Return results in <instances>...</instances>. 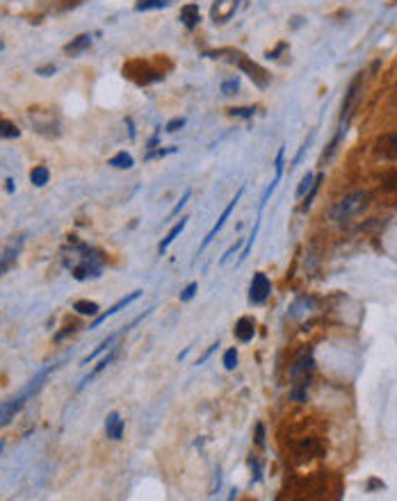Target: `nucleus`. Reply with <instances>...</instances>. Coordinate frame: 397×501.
<instances>
[{"instance_id":"obj_19","label":"nucleus","mask_w":397,"mask_h":501,"mask_svg":"<svg viewBox=\"0 0 397 501\" xmlns=\"http://www.w3.org/2000/svg\"><path fill=\"white\" fill-rule=\"evenodd\" d=\"M324 180V173H320V175H315V180H313V184H311V190L306 192V196H304V203H302V210H308L313 205V201H315V196H317V192H320V182Z\"/></svg>"},{"instance_id":"obj_8","label":"nucleus","mask_w":397,"mask_h":501,"mask_svg":"<svg viewBox=\"0 0 397 501\" xmlns=\"http://www.w3.org/2000/svg\"><path fill=\"white\" fill-rule=\"evenodd\" d=\"M311 371H313V355L304 353L302 358H297L295 364L290 367V379L295 383H302V381H311ZM292 383V385H295Z\"/></svg>"},{"instance_id":"obj_34","label":"nucleus","mask_w":397,"mask_h":501,"mask_svg":"<svg viewBox=\"0 0 397 501\" xmlns=\"http://www.w3.org/2000/svg\"><path fill=\"white\" fill-rule=\"evenodd\" d=\"M73 331H76V326H67V331H62V333H58V335H55V342H62L64 337H67L69 333H73Z\"/></svg>"},{"instance_id":"obj_35","label":"nucleus","mask_w":397,"mask_h":501,"mask_svg":"<svg viewBox=\"0 0 397 501\" xmlns=\"http://www.w3.org/2000/svg\"><path fill=\"white\" fill-rule=\"evenodd\" d=\"M256 433H258L256 442H258V445H263V442H265V428H263V424H258V426H256Z\"/></svg>"},{"instance_id":"obj_2","label":"nucleus","mask_w":397,"mask_h":501,"mask_svg":"<svg viewBox=\"0 0 397 501\" xmlns=\"http://www.w3.org/2000/svg\"><path fill=\"white\" fill-rule=\"evenodd\" d=\"M370 205V194L365 190L361 192H354V194H347L345 199L335 201V205L329 210V217L331 221H347V219L356 217V214H361L365 208Z\"/></svg>"},{"instance_id":"obj_31","label":"nucleus","mask_w":397,"mask_h":501,"mask_svg":"<svg viewBox=\"0 0 397 501\" xmlns=\"http://www.w3.org/2000/svg\"><path fill=\"white\" fill-rule=\"evenodd\" d=\"M383 192H397V171H392L390 175H386V180H383Z\"/></svg>"},{"instance_id":"obj_7","label":"nucleus","mask_w":397,"mask_h":501,"mask_svg":"<svg viewBox=\"0 0 397 501\" xmlns=\"http://www.w3.org/2000/svg\"><path fill=\"white\" fill-rule=\"evenodd\" d=\"M238 5H240V0H215L210 7V19L215 23H226L235 14Z\"/></svg>"},{"instance_id":"obj_16","label":"nucleus","mask_w":397,"mask_h":501,"mask_svg":"<svg viewBox=\"0 0 397 501\" xmlns=\"http://www.w3.org/2000/svg\"><path fill=\"white\" fill-rule=\"evenodd\" d=\"M185 226H187V217H181V221H178V223H174V226H172V230L167 232V237H164V239L160 241V246H158L160 256H162V253H167V248L174 244V241H176V237L181 235L183 230H185Z\"/></svg>"},{"instance_id":"obj_32","label":"nucleus","mask_w":397,"mask_h":501,"mask_svg":"<svg viewBox=\"0 0 397 501\" xmlns=\"http://www.w3.org/2000/svg\"><path fill=\"white\" fill-rule=\"evenodd\" d=\"M196 289H199V283H190L187 285L185 289H183V294H181V301H190L192 296L196 294Z\"/></svg>"},{"instance_id":"obj_21","label":"nucleus","mask_w":397,"mask_h":501,"mask_svg":"<svg viewBox=\"0 0 397 501\" xmlns=\"http://www.w3.org/2000/svg\"><path fill=\"white\" fill-rule=\"evenodd\" d=\"M30 180H32L34 187H43V184L50 180V171H48L46 166H34V169L30 171Z\"/></svg>"},{"instance_id":"obj_37","label":"nucleus","mask_w":397,"mask_h":501,"mask_svg":"<svg viewBox=\"0 0 397 501\" xmlns=\"http://www.w3.org/2000/svg\"><path fill=\"white\" fill-rule=\"evenodd\" d=\"M7 192H14V180H7Z\"/></svg>"},{"instance_id":"obj_6","label":"nucleus","mask_w":397,"mask_h":501,"mask_svg":"<svg viewBox=\"0 0 397 501\" xmlns=\"http://www.w3.org/2000/svg\"><path fill=\"white\" fill-rule=\"evenodd\" d=\"M242 194H244V187H240V192H238V194H235V199L231 201L229 205H226V208H224V212H221V217L217 219V223H215V226L210 228V232H208V235H206V239H203V244H201V248H199V250H206V248H208V244H210V241L215 239V235H217V232L221 230V228H224L226 219L231 217V212H233V210H235V205H238V201L242 199Z\"/></svg>"},{"instance_id":"obj_29","label":"nucleus","mask_w":397,"mask_h":501,"mask_svg":"<svg viewBox=\"0 0 397 501\" xmlns=\"http://www.w3.org/2000/svg\"><path fill=\"white\" fill-rule=\"evenodd\" d=\"M224 367L229 369V371H233V369L238 367V351L235 349H229L224 353Z\"/></svg>"},{"instance_id":"obj_13","label":"nucleus","mask_w":397,"mask_h":501,"mask_svg":"<svg viewBox=\"0 0 397 501\" xmlns=\"http://www.w3.org/2000/svg\"><path fill=\"white\" fill-rule=\"evenodd\" d=\"M139 296H142V292H133V294H128V296H124V298H121L119 303H115V305H112L110 310H105V312H103V315H98V317H96V322L91 324V328H98V326H101L103 322H107V319H110L112 315H117V312H119V310H124V307H128L130 303H133V301H137Z\"/></svg>"},{"instance_id":"obj_17","label":"nucleus","mask_w":397,"mask_h":501,"mask_svg":"<svg viewBox=\"0 0 397 501\" xmlns=\"http://www.w3.org/2000/svg\"><path fill=\"white\" fill-rule=\"evenodd\" d=\"M89 46H91V34H78V37L73 39L71 43H67V46H64V50H67L69 55H78V52L87 50Z\"/></svg>"},{"instance_id":"obj_14","label":"nucleus","mask_w":397,"mask_h":501,"mask_svg":"<svg viewBox=\"0 0 397 501\" xmlns=\"http://www.w3.org/2000/svg\"><path fill=\"white\" fill-rule=\"evenodd\" d=\"M201 21V12H199V5L196 3H190V5L181 7V23L185 25L187 30H194Z\"/></svg>"},{"instance_id":"obj_4","label":"nucleus","mask_w":397,"mask_h":501,"mask_svg":"<svg viewBox=\"0 0 397 501\" xmlns=\"http://www.w3.org/2000/svg\"><path fill=\"white\" fill-rule=\"evenodd\" d=\"M91 250L87 248V256L82 258V262L78 267H73V278L76 280H87V278H96L101 276V258L98 256H89Z\"/></svg>"},{"instance_id":"obj_26","label":"nucleus","mask_w":397,"mask_h":501,"mask_svg":"<svg viewBox=\"0 0 397 501\" xmlns=\"http://www.w3.org/2000/svg\"><path fill=\"white\" fill-rule=\"evenodd\" d=\"M313 180H315V175H313L311 171H308V173H306V175H304V178H302V182H299V187H297V194H295L297 199H302V196H306V192L311 190Z\"/></svg>"},{"instance_id":"obj_23","label":"nucleus","mask_w":397,"mask_h":501,"mask_svg":"<svg viewBox=\"0 0 397 501\" xmlns=\"http://www.w3.org/2000/svg\"><path fill=\"white\" fill-rule=\"evenodd\" d=\"M21 135V130L16 128L12 121L7 118H0V139H16Z\"/></svg>"},{"instance_id":"obj_38","label":"nucleus","mask_w":397,"mask_h":501,"mask_svg":"<svg viewBox=\"0 0 397 501\" xmlns=\"http://www.w3.org/2000/svg\"><path fill=\"white\" fill-rule=\"evenodd\" d=\"M3 449H5V442H3V440H0V451H3Z\"/></svg>"},{"instance_id":"obj_36","label":"nucleus","mask_w":397,"mask_h":501,"mask_svg":"<svg viewBox=\"0 0 397 501\" xmlns=\"http://www.w3.org/2000/svg\"><path fill=\"white\" fill-rule=\"evenodd\" d=\"M39 76H53L55 73V67H43V69H39Z\"/></svg>"},{"instance_id":"obj_24","label":"nucleus","mask_w":397,"mask_h":501,"mask_svg":"<svg viewBox=\"0 0 397 501\" xmlns=\"http://www.w3.org/2000/svg\"><path fill=\"white\" fill-rule=\"evenodd\" d=\"M112 358H115V349H112V351H110V353H107V355H105V358H103V360H101V362L96 364V369H94V371H91V373H89V376H87V379H85V381H82V385H80V388H85V385H87V383H89V381H94V379H96V376H98V373H101V371H103V369H105V367H107V364H110V362H112Z\"/></svg>"},{"instance_id":"obj_9","label":"nucleus","mask_w":397,"mask_h":501,"mask_svg":"<svg viewBox=\"0 0 397 501\" xmlns=\"http://www.w3.org/2000/svg\"><path fill=\"white\" fill-rule=\"evenodd\" d=\"M377 155H381L383 160H397V133H388L383 137L377 139Z\"/></svg>"},{"instance_id":"obj_27","label":"nucleus","mask_w":397,"mask_h":501,"mask_svg":"<svg viewBox=\"0 0 397 501\" xmlns=\"http://www.w3.org/2000/svg\"><path fill=\"white\" fill-rule=\"evenodd\" d=\"M256 112V107H231L229 116H238V118H251Z\"/></svg>"},{"instance_id":"obj_11","label":"nucleus","mask_w":397,"mask_h":501,"mask_svg":"<svg viewBox=\"0 0 397 501\" xmlns=\"http://www.w3.org/2000/svg\"><path fill=\"white\" fill-rule=\"evenodd\" d=\"M21 246H23V239H16L3 250V256H0V276H5L7 271L14 267L16 258H19V253H21Z\"/></svg>"},{"instance_id":"obj_10","label":"nucleus","mask_w":397,"mask_h":501,"mask_svg":"<svg viewBox=\"0 0 397 501\" xmlns=\"http://www.w3.org/2000/svg\"><path fill=\"white\" fill-rule=\"evenodd\" d=\"M361 80H363V76H356L354 80H352V85H350V89H347V94H345V100H343V114H340V123H345V126H347V116L352 114L354 100H356V96H359Z\"/></svg>"},{"instance_id":"obj_1","label":"nucleus","mask_w":397,"mask_h":501,"mask_svg":"<svg viewBox=\"0 0 397 501\" xmlns=\"http://www.w3.org/2000/svg\"><path fill=\"white\" fill-rule=\"evenodd\" d=\"M55 367H58V364H48L46 369H41V371H39L37 376H34V379L30 381V385L23 390V392L19 394V397L10 399V401H5V403H3V406H0V426H7L12 419H14V417H16V412H19L21 408L25 406V401H28V399L32 397V394L37 392L39 388H41V385H43V381L48 379V373L53 371Z\"/></svg>"},{"instance_id":"obj_5","label":"nucleus","mask_w":397,"mask_h":501,"mask_svg":"<svg viewBox=\"0 0 397 501\" xmlns=\"http://www.w3.org/2000/svg\"><path fill=\"white\" fill-rule=\"evenodd\" d=\"M269 292H272V283H269V278L265 274H254V278H251V285H249V303H254V305H260V303L267 301Z\"/></svg>"},{"instance_id":"obj_15","label":"nucleus","mask_w":397,"mask_h":501,"mask_svg":"<svg viewBox=\"0 0 397 501\" xmlns=\"http://www.w3.org/2000/svg\"><path fill=\"white\" fill-rule=\"evenodd\" d=\"M105 435L110 440H121V437H124V419L119 417V412H110V415H107Z\"/></svg>"},{"instance_id":"obj_25","label":"nucleus","mask_w":397,"mask_h":501,"mask_svg":"<svg viewBox=\"0 0 397 501\" xmlns=\"http://www.w3.org/2000/svg\"><path fill=\"white\" fill-rule=\"evenodd\" d=\"M117 340V335H110V337H107V340H103L101 342V346H96V351H91V353L89 355H87V358L85 360H82V364H89L91 362V360H94L96 358V355H101L103 353V351H105L107 349V346H110L112 344V342H115Z\"/></svg>"},{"instance_id":"obj_28","label":"nucleus","mask_w":397,"mask_h":501,"mask_svg":"<svg viewBox=\"0 0 397 501\" xmlns=\"http://www.w3.org/2000/svg\"><path fill=\"white\" fill-rule=\"evenodd\" d=\"M238 89H240V82L235 80V78H231V80H224V82H221V94H224V96L238 94Z\"/></svg>"},{"instance_id":"obj_20","label":"nucleus","mask_w":397,"mask_h":501,"mask_svg":"<svg viewBox=\"0 0 397 501\" xmlns=\"http://www.w3.org/2000/svg\"><path fill=\"white\" fill-rule=\"evenodd\" d=\"M169 5V0H137L135 3V12H151V10H164Z\"/></svg>"},{"instance_id":"obj_3","label":"nucleus","mask_w":397,"mask_h":501,"mask_svg":"<svg viewBox=\"0 0 397 501\" xmlns=\"http://www.w3.org/2000/svg\"><path fill=\"white\" fill-rule=\"evenodd\" d=\"M238 57H233V61L238 64V69L242 73H247V76L254 80V85L258 87V89H265V87L269 85V73L265 71L260 64H256L254 59H249V57H244L242 52H235Z\"/></svg>"},{"instance_id":"obj_33","label":"nucleus","mask_w":397,"mask_h":501,"mask_svg":"<svg viewBox=\"0 0 397 501\" xmlns=\"http://www.w3.org/2000/svg\"><path fill=\"white\" fill-rule=\"evenodd\" d=\"M183 126H185V118H183V116L172 118V121L167 123V133H176V130H181Z\"/></svg>"},{"instance_id":"obj_30","label":"nucleus","mask_w":397,"mask_h":501,"mask_svg":"<svg viewBox=\"0 0 397 501\" xmlns=\"http://www.w3.org/2000/svg\"><path fill=\"white\" fill-rule=\"evenodd\" d=\"M190 196H192V190H185V192H183L181 201H178V203L174 205V210H172V212H169V219H174V217H176L178 212H181L183 208H185V203H187V201H190Z\"/></svg>"},{"instance_id":"obj_18","label":"nucleus","mask_w":397,"mask_h":501,"mask_svg":"<svg viewBox=\"0 0 397 501\" xmlns=\"http://www.w3.org/2000/svg\"><path fill=\"white\" fill-rule=\"evenodd\" d=\"M110 164L115 166V169H133L135 160H133V155H130V153L119 151V153H117V155H112V157H110Z\"/></svg>"},{"instance_id":"obj_12","label":"nucleus","mask_w":397,"mask_h":501,"mask_svg":"<svg viewBox=\"0 0 397 501\" xmlns=\"http://www.w3.org/2000/svg\"><path fill=\"white\" fill-rule=\"evenodd\" d=\"M233 333H235V340L247 344V342H251L256 335V322L251 317H240L238 324H235V328H233Z\"/></svg>"},{"instance_id":"obj_22","label":"nucleus","mask_w":397,"mask_h":501,"mask_svg":"<svg viewBox=\"0 0 397 501\" xmlns=\"http://www.w3.org/2000/svg\"><path fill=\"white\" fill-rule=\"evenodd\" d=\"M73 310H76L78 315H85V317H94V315H98V305H96L94 301H76L73 303Z\"/></svg>"}]
</instances>
